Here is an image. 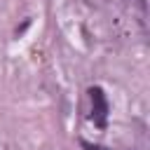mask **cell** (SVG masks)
<instances>
[{
    "label": "cell",
    "mask_w": 150,
    "mask_h": 150,
    "mask_svg": "<svg viewBox=\"0 0 150 150\" xmlns=\"http://www.w3.org/2000/svg\"><path fill=\"white\" fill-rule=\"evenodd\" d=\"M94 150H101V148H94Z\"/></svg>",
    "instance_id": "2"
},
{
    "label": "cell",
    "mask_w": 150,
    "mask_h": 150,
    "mask_svg": "<svg viewBox=\"0 0 150 150\" xmlns=\"http://www.w3.org/2000/svg\"><path fill=\"white\" fill-rule=\"evenodd\" d=\"M89 98H91V105H94V122L98 127H105V117H108V101H105V94L101 87H91L89 89Z\"/></svg>",
    "instance_id": "1"
}]
</instances>
